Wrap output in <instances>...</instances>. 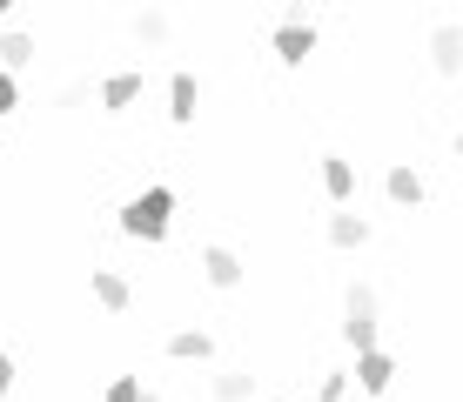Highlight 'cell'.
Wrapping results in <instances>:
<instances>
[{
  "instance_id": "1",
  "label": "cell",
  "mask_w": 463,
  "mask_h": 402,
  "mask_svg": "<svg viewBox=\"0 0 463 402\" xmlns=\"http://www.w3.org/2000/svg\"><path fill=\"white\" fill-rule=\"evenodd\" d=\"M168 221H175V188L168 182H148L135 201L121 208V235H135V241H162Z\"/></svg>"
},
{
  "instance_id": "2",
  "label": "cell",
  "mask_w": 463,
  "mask_h": 402,
  "mask_svg": "<svg viewBox=\"0 0 463 402\" xmlns=\"http://www.w3.org/2000/svg\"><path fill=\"white\" fill-rule=\"evenodd\" d=\"M269 47H276L282 68H302V61L316 54V21H282L276 34H269Z\"/></svg>"
},
{
  "instance_id": "3",
  "label": "cell",
  "mask_w": 463,
  "mask_h": 402,
  "mask_svg": "<svg viewBox=\"0 0 463 402\" xmlns=\"http://www.w3.org/2000/svg\"><path fill=\"white\" fill-rule=\"evenodd\" d=\"M430 68H437L443 80L463 74V27H457V21H443L437 34H430Z\"/></svg>"
},
{
  "instance_id": "4",
  "label": "cell",
  "mask_w": 463,
  "mask_h": 402,
  "mask_svg": "<svg viewBox=\"0 0 463 402\" xmlns=\"http://www.w3.org/2000/svg\"><path fill=\"white\" fill-rule=\"evenodd\" d=\"M195 115H202V80H195V74H175V80H168V121L188 127Z\"/></svg>"
},
{
  "instance_id": "5",
  "label": "cell",
  "mask_w": 463,
  "mask_h": 402,
  "mask_svg": "<svg viewBox=\"0 0 463 402\" xmlns=\"http://www.w3.org/2000/svg\"><path fill=\"white\" fill-rule=\"evenodd\" d=\"M356 382H363V396H383L396 382V356H383V349H363L356 356Z\"/></svg>"
},
{
  "instance_id": "6",
  "label": "cell",
  "mask_w": 463,
  "mask_h": 402,
  "mask_svg": "<svg viewBox=\"0 0 463 402\" xmlns=\"http://www.w3.org/2000/svg\"><path fill=\"white\" fill-rule=\"evenodd\" d=\"M202 276H209V288H235L242 282V262H235V248H202Z\"/></svg>"
},
{
  "instance_id": "7",
  "label": "cell",
  "mask_w": 463,
  "mask_h": 402,
  "mask_svg": "<svg viewBox=\"0 0 463 402\" xmlns=\"http://www.w3.org/2000/svg\"><path fill=\"white\" fill-rule=\"evenodd\" d=\"M88 288H94V302H101L108 315H121L128 302H135V288H128V282L115 276V268H94V282H88Z\"/></svg>"
},
{
  "instance_id": "8",
  "label": "cell",
  "mask_w": 463,
  "mask_h": 402,
  "mask_svg": "<svg viewBox=\"0 0 463 402\" xmlns=\"http://www.w3.org/2000/svg\"><path fill=\"white\" fill-rule=\"evenodd\" d=\"M168 356L175 362H209L215 356V335L209 329H182V335H168Z\"/></svg>"
},
{
  "instance_id": "9",
  "label": "cell",
  "mask_w": 463,
  "mask_h": 402,
  "mask_svg": "<svg viewBox=\"0 0 463 402\" xmlns=\"http://www.w3.org/2000/svg\"><path fill=\"white\" fill-rule=\"evenodd\" d=\"M323 188H329V201H349L356 195V168L343 154H323Z\"/></svg>"
},
{
  "instance_id": "10",
  "label": "cell",
  "mask_w": 463,
  "mask_h": 402,
  "mask_svg": "<svg viewBox=\"0 0 463 402\" xmlns=\"http://www.w3.org/2000/svg\"><path fill=\"white\" fill-rule=\"evenodd\" d=\"M363 241H370L363 215H329V248H363Z\"/></svg>"
},
{
  "instance_id": "11",
  "label": "cell",
  "mask_w": 463,
  "mask_h": 402,
  "mask_svg": "<svg viewBox=\"0 0 463 402\" xmlns=\"http://www.w3.org/2000/svg\"><path fill=\"white\" fill-rule=\"evenodd\" d=\"M135 94H141V74H108L101 80V108H108V115H121Z\"/></svg>"
},
{
  "instance_id": "12",
  "label": "cell",
  "mask_w": 463,
  "mask_h": 402,
  "mask_svg": "<svg viewBox=\"0 0 463 402\" xmlns=\"http://www.w3.org/2000/svg\"><path fill=\"white\" fill-rule=\"evenodd\" d=\"M209 389H215V402H249L255 396V376H249V369H222Z\"/></svg>"
},
{
  "instance_id": "13",
  "label": "cell",
  "mask_w": 463,
  "mask_h": 402,
  "mask_svg": "<svg viewBox=\"0 0 463 402\" xmlns=\"http://www.w3.org/2000/svg\"><path fill=\"white\" fill-rule=\"evenodd\" d=\"M27 61H34V34H21V27H7V34H0V68H27Z\"/></svg>"
},
{
  "instance_id": "14",
  "label": "cell",
  "mask_w": 463,
  "mask_h": 402,
  "mask_svg": "<svg viewBox=\"0 0 463 402\" xmlns=\"http://www.w3.org/2000/svg\"><path fill=\"white\" fill-rule=\"evenodd\" d=\"M135 41L141 47H168V14L162 7H141L135 14Z\"/></svg>"
},
{
  "instance_id": "15",
  "label": "cell",
  "mask_w": 463,
  "mask_h": 402,
  "mask_svg": "<svg viewBox=\"0 0 463 402\" xmlns=\"http://www.w3.org/2000/svg\"><path fill=\"white\" fill-rule=\"evenodd\" d=\"M383 188H390V201H403V208H417V201H423L417 168H390V182H383Z\"/></svg>"
},
{
  "instance_id": "16",
  "label": "cell",
  "mask_w": 463,
  "mask_h": 402,
  "mask_svg": "<svg viewBox=\"0 0 463 402\" xmlns=\"http://www.w3.org/2000/svg\"><path fill=\"white\" fill-rule=\"evenodd\" d=\"M343 315L376 322V288H370V282H349V288H343Z\"/></svg>"
},
{
  "instance_id": "17",
  "label": "cell",
  "mask_w": 463,
  "mask_h": 402,
  "mask_svg": "<svg viewBox=\"0 0 463 402\" xmlns=\"http://www.w3.org/2000/svg\"><path fill=\"white\" fill-rule=\"evenodd\" d=\"M343 342L356 349V356H363V349H376V322H356V315H349V322H343Z\"/></svg>"
},
{
  "instance_id": "18",
  "label": "cell",
  "mask_w": 463,
  "mask_h": 402,
  "mask_svg": "<svg viewBox=\"0 0 463 402\" xmlns=\"http://www.w3.org/2000/svg\"><path fill=\"white\" fill-rule=\"evenodd\" d=\"M14 108H21V80L0 68V115H14Z\"/></svg>"
},
{
  "instance_id": "19",
  "label": "cell",
  "mask_w": 463,
  "mask_h": 402,
  "mask_svg": "<svg viewBox=\"0 0 463 402\" xmlns=\"http://www.w3.org/2000/svg\"><path fill=\"white\" fill-rule=\"evenodd\" d=\"M108 402H141V382L135 376H115V382H108Z\"/></svg>"
},
{
  "instance_id": "20",
  "label": "cell",
  "mask_w": 463,
  "mask_h": 402,
  "mask_svg": "<svg viewBox=\"0 0 463 402\" xmlns=\"http://www.w3.org/2000/svg\"><path fill=\"white\" fill-rule=\"evenodd\" d=\"M343 382H349L343 369H329V376H323V389H316V402H336V396H343Z\"/></svg>"
},
{
  "instance_id": "21",
  "label": "cell",
  "mask_w": 463,
  "mask_h": 402,
  "mask_svg": "<svg viewBox=\"0 0 463 402\" xmlns=\"http://www.w3.org/2000/svg\"><path fill=\"white\" fill-rule=\"evenodd\" d=\"M7 389H14V356L0 349V396H7Z\"/></svg>"
},
{
  "instance_id": "22",
  "label": "cell",
  "mask_w": 463,
  "mask_h": 402,
  "mask_svg": "<svg viewBox=\"0 0 463 402\" xmlns=\"http://www.w3.org/2000/svg\"><path fill=\"white\" fill-rule=\"evenodd\" d=\"M7 7H14V0H0V14H7Z\"/></svg>"
},
{
  "instance_id": "23",
  "label": "cell",
  "mask_w": 463,
  "mask_h": 402,
  "mask_svg": "<svg viewBox=\"0 0 463 402\" xmlns=\"http://www.w3.org/2000/svg\"><path fill=\"white\" fill-rule=\"evenodd\" d=\"M457 154H463V135H457Z\"/></svg>"
}]
</instances>
